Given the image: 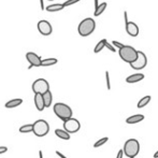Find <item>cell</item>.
Returning a JSON list of instances; mask_svg holds the SVG:
<instances>
[{
  "mask_svg": "<svg viewBox=\"0 0 158 158\" xmlns=\"http://www.w3.org/2000/svg\"><path fill=\"white\" fill-rule=\"evenodd\" d=\"M96 29V22L92 17H87V19H83L81 23L79 24L77 27V31L81 37H88Z\"/></svg>",
  "mask_w": 158,
  "mask_h": 158,
  "instance_id": "obj_1",
  "label": "cell"
},
{
  "mask_svg": "<svg viewBox=\"0 0 158 158\" xmlns=\"http://www.w3.org/2000/svg\"><path fill=\"white\" fill-rule=\"evenodd\" d=\"M53 111L56 114V116L58 118H60L61 121H67V119L72 117V109L66 103L63 102H57L53 106Z\"/></svg>",
  "mask_w": 158,
  "mask_h": 158,
  "instance_id": "obj_2",
  "label": "cell"
},
{
  "mask_svg": "<svg viewBox=\"0 0 158 158\" xmlns=\"http://www.w3.org/2000/svg\"><path fill=\"white\" fill-rule=\"evenodd\" d=\"M140 152V143L135 139H129L127 140L124 144L123 153L128 158H135Z\"/></svg>",
  "mask_w": 158,
  "mask_h": 158,
  "instance_id": "obj_3",
  "label": "cell"
},
{
  "mask_svg": "<svg viewBox=\"0 0 158 158\" xmlns=\"http://www.w3.org/2000/svg\"><path fill=\"white\" fill-rule=\"evenodd\" d=\"M118 54H119V57H121L124 61H126V63H128V64H131L137 59L138 51L131 45H124L123 48L118 50Z\"/></svg>",
  "mask_w": 158,
  "mask_h": 158,
  "instance_id": "obj_4",
  "label": "cell"
},
{
  "mask_svg": "<svg viewBox=\"0 0 158 158\" xmlns=\"http://www.w3.org/2000/svg\"><path fill=\"white\" fill-rule=\"evenodd\" d=\"M48 131H50V125L44 119H38L32 124V132L37 137H44L48 135Z\"/></svg>",
  "mask_w": 158,
  "mask_h": 158,
  "instance_id": "obj_5",
  "label": "cell"
},
{
  "mask_svg": "<svg viewBox=\"0 0 158 158\" xmlns=\"http://www.w3.org/2000/svg\"><path fill=\"white\" fill-rule=\"evenodd\" d=\"M32 92L35 94L43 95L48 90H50V84L46 80L44 79H38L32 83Z\"/></svg>",
  "mask_w": 158,
  "mask_h": 158,
  "instance_id": "obj_6",
  "label": "cell"
},
{
  "mask_svg": "<svg viewBox=\"0 0 158 158\" xmlns=\"http://www.w3.org/2000/svg\"><path fill=\"white\" fill-rule=\"evenodd\" d=\"M129 64H130L131 68L135 69V70H142V69L145 68L146 64H148V57H146V55L144 54L142 51H138L137 59H135L133 63H131Z\"/></svg>",
  "mask_w": 158,
  "mask_h": 158,
  "instance_id": "obj_7",
  "label": "cell"
},
{
  "mask_svg": "<svg viewBox=\"0 0 158 158\" xmlns=\"http://www.w3.org/2000/svg\"><path fill=\"white\" fill-rule=\"evenodd\" d=\"M81 128V123L77 121V118H71L67 119V121L64 122V130L67 131V132L70 135V133H75L80 130Z\"/></svg>",
  "mask_w": 158,
  "mask_h": 158,
  "instance_id": "obj_8",
  "label": "cell"
},
{
  "mask_svg": "<svg viewBox=\"0 0 158 158\" xmlns=\"http://www.w3.org/2000/svg\"><path fill=\"white\" fill-rule=\"evenodd\" d=\"M124 16H125V28L126 31L130 37H138L139 35V27L135 22H128V15L127 12H124Z\"/></svg>",
  "mask_w": 158,
  "mask_h": 158,
  "instance_id": "obj_9",
  "label": "cell"
},
{
  "mask_svg": "<svg viewBox=\"0 0 158 158\" xmlns=\"http://www.w3.org/2000/svg\"><path fill=\"white\" fill-rule=\"evenodd\" d=\"M38 30L42 35H50L53 32V27L50 22L42 19L38 22Z\"/></svg>",
  "mask_w": 158,
  "mask_h": 158,
  "instance_id": "obj_10",
  "label": "cell"
},
{
  "mask_svg": "<svg viewBox=\"0 0 158 158\" xmlns=\"http://www.w3.org/2000/svg\"><path fill=\"white\" fill-rule=\"evenodd\" d=\"M26 59H27V61L30 64L29 67H28V69H31L32 67H41L42 58L39 56V55L35 54V53L28 52L27 54H26Z\"/></svg>",
  "mask_w": 158,
  "mask_h": 158,
  "instance_id": "obj_11",
  "label": "cell"
},
{
  "mask_svg": "<svg viewBox=\"0 0 158 158\" xmlns=\"http://www.w3.org/2000/svg\"><path fill=\"white\" fill-rule=\"evenodd\" d=\"M144 79V74L143 73H135V74H131L129 77H126V82L129 84H135L138 82L142 81Z\"/></svg>",
  "mask_w": 158,
  "mask_h": 158,
  "instance_id": "obj_12",
  "label": "cell"
},
{
  "mask_svg": "<svg viewBox=\"0 0 158 158\" xmlns=\"http://www.w3.org/2000/svg\"><path fill=\"white\" fill-rule=\"evenodd\" d=\"M35 108H37L38 111H43L44 110V101H43V97H42V95L40 94H35Z\"/></svg>",
  "mask_w": 158,
  "mask_h": 158,
  "instance_id": "obj_13",
  "label": "cell"
},
{
  "mask_svg": "<svg viewBox=\"0 0 158 158\" xmlns=\"http://www.w3.org/2000/svg\"><path fill=\"white\" fill-rule=\"evenodd\" d=\"M144 119V115L142 114H135V115H131L129 116L128 118L126 119V123L127 124H138L140 122H142Z\"/></svg>",
  "mask_w": 158,
  "mask_h": 158,
  "instance_id": "obj_14",
  "label": "cell"
},
{
  "mask_svg": "<svg viewBox=\"0 0 158 158\" xmlns=\"http://www.w3.org/2000/svg\"><path fill=\"white\" fill-rule=\"evenodd\" d=\"M42 97H43L44 106H45V108H50L53 102V95H52V93H51V90H48L46 93H44V94L42 95Z\"/></svg>",
  "mask_w": 158,
  "mask_h": 158,
  "instance_id": "obj_15",
  "label": "cell"
},
{
  "mask_svg": "<svg viewBox=\"0 0 158 158\" xmlns=\"http://www.w3.org/2000/svg\"><path fill=\"white\" fill-rule=\"evenodd\" d=\"M23 103V99L21 98H16V99H12L10 101H8L6 103V109H13V108H16V106H21Z\"/></svg>",
  "mask_w": 158,
  "mask_h": 158,
  "instance_id": "obj_16",
  "label": "cell"
},
{
  "mask_svg": "<svg viewBox=\"0 0 158 158\" xmlns=\"http://www.w3.org/2000/svg\"><path fill=\"white\" fill-rule=\"evenodd\" d=\"M64 9V6L61 3H55V4H51V6H45V10L48 12H58L61 11Z\"/></svg>",
  "mask_w": 158,
  "mask_h": 158,
  "instance_id": "obj_17",
  "label": "cell"
},
{
  "mask_svg": "<svg viewBox=\"0 0 158 158\" xmlns=\"http://www.w3.org/2000/svg\"><path fill=\"white\" fill-rule=\"evenodd\" d=\"M55 135L60 138L61 140H70V135L64 129H55Z\"/></svg>",
  "mask_w": 158,
  "mask_h": 158,
  "instance_id": "obj_18",
  "label": "cell"
},
{
  "mask_svg": "<svg viewBox=\"0 0 158 158\" xmlns=\"http://www.w3.org/2000/svg\"><path fill=\"white\" fill-rule=\"evenodd\" d=\"M58 63L57 58H44L41 60V66L42 67H50L53 64H56Z\"/></svg>",
  "mask_w": 158,
  "mask_h": 158,
  "instance_id": "obj_19",
  "label": "cell"
},
{
  "mask_svg": "<svg viewBox=\"0 0 158 158\" xmlns=\"http://www.w3.org/2000/svg\"><path fill=\"white\" fill-rule=\"evenodd\" d=\"M106 6H108V3H106V2H102V3H100L99 6H98V8L95 9V12H94L95 16H99V15H101L102 13L106 11Z\"/></svg>",
  "mask_w": 158,
  "mask_h": 158,
  "instance_id": "obj_20",
  "label": "cell"
},
{
  "mask_svg": "<svg viewBox=\"0 0 158 158\" xmlns=\"http://www.w3.org/2000/svg\"><path fill=\"white\" fill-rule=\"evenodd\" d=\"M151 101V96H145V97H143L142 99H140V101L138 102V109H142L144 108L145 106H148V103H150Z\"/></svg>",
  "mask_w": 158,
  "mask_h": 158,
  "instance_id": "obj_21",
  "label": "cell"
},
{
  "mask_svg": "<svg viewBox=\"0 0 158 158\" xmlns=\"http://www.w3.org/2000/svg\"><path fill=\"white\" fill-rule=\"evenodd\" d=\"M106 39H102V40H100V41L97 43V45L95 46L94 52L96 53V54H98V53H100L102 50H103L104 48H106V46H104V43H106Z\"/></svg>",
  "mask_w": 158,
  "mask_h": 158,
  "instance_id": "obj_22",
  "label": "cell"
},
{
  "mask_svg": "<svg viewBox=\"0 0 158 158\" xmlns=\"http://www.w3.org/2000/svg\"><path fill=\"white\" fill-rule=\"evenodd\" d=\"M19 132L22 133H28L32 132V124H27V125H24L19 128Z\"/></svg>",
  "mask_w": 158,
  "mask_h": 158,
  "instance_id": "obj_23",
  "label": "cell"
},
{
  "mask_svg": "<svg viewBox=\"0 0 158 158\" xmlns=\"http://www.w3.org/2000/svg\"><path fill=\"white\" fill-rule=\"evenodd\" d=\"M108 140H109V138L108 137H104V138H101L100 140H98L97 142L94 144V148H100V146H102V145H104V144L108 142Z\"/></svg>",
  "mask_w": 158,
  "mask_h": 158,
  "instance_id": "obj_24",
  "label": "cell"
},
{
  "mask_svg": "<svg viewBox=\"0 0 158 158\" xmlns=\"http://www.w3.org/2000/svg\"><path fill=\"white\" fill-rule=\"evenodd\" d=\"M79 1H81V0H67L66 2H64L63 3V6H64V8H66V6H72V4L77 3Z\"/></svg>",
  "mask_w": 158,
  "mask_h": 158,
  "instance_id": "obj_25",
  "label": "cell"
},
{
  "mask_svg": "<svg viewBox=\"0 0 158 158\" xmlns=\"http://www.w3.org/2000/svg\"><path fill=\"white\" fill-rule=\"evenodd\" d=\"M104 46H106V48H109V50L111 51V52H113V53H115L116 52V48H114V46L112 45V44H110L108 42V40H106V43H104Z\"/></svg>",
  "mask_w": 158,
  "mask_h": 158,
  "instance_id": "obj_26",
  "label": "cell"
},
{
  "mask_svg": "<svg viewBox=\"0 0 158 158\" xmlns=\"http://www.w3.org/2000/svg\"><path fill=\"white\" fill-rule=\"evenodd\" d=\"M106 88L110 90L111 83H110V74H109V71H106Z\"/></svg>",
  "mask_w": 158,
  "mask_h": 158,
  "instance_id": "obj_27",
  "label": "cell"
},
{
  "mask_svg": "<svg viewBox=\"0 0 158 158\" xmlns=\"http://www.w3.org/2000/svg\"><path fill=\"white\" fill-rule=\"evenodd\" d=\"M112 45L114 46V48H117V50H119V48H123L125 44H122V43H119V42H117V41H113L112 42Z\"/></svg>",
  "mask_w": 158,
  "mask_h": 158,
  "instance_id": "obj_28",
  "label": "cell"
},
{
  "mask_svg": "<svg viewBox=\"0 0 158 158\" xmlns=\"http://www.w3.org/2000/svg\"><path fill=\"white\" fill-rule=\"evenodd\" d=\"M8 152V148L6 146H0V155L4 154V153Z\"/></svg>",
  "mask_w": 158,
  "mask_h": 158,
  "instance_id": "obj_29",
  "label": "cell"
},
{
  "mask_svg": "<svg viewBox=\"0 0 158 158\" xmlns=\"http://www.w3.org/2000/svg\"><path fill=\"white\" fill-rule=\"evenodd\" d=\"M124 157V153H123V150H119L118 153L116 155V158H123Z\"/></svg>",
  "mask_w": 158,
  "mask_h": 158,
  "instance_id": "obj_30",
  "label": "cell"
},
{
  "mask_svg": "<svg viewBox=\"0 0 158 158\" xmlns=\"http://www.w3.org/2000/svg\"><path fill=\"white\" fill-rule=\"evenodd\" d=\"M56 155H57V156H59L60 158H67L64 154H61V153L59 152V151H56Z\"/></svg>",
  "mask_w": 158,
  "mask_h": 158,
  "instance_id": "obj_31",
  "label": "cell"
},
{
  "mask_svg": "<svg viewBox=\"0 0 158 158\" xmlns=\"http://www.w3.org/2000/svg\"><path fill=\"white\" fill-rule=\"evenodd\" d=\"M40 6H41V10L44 11V0H40Z\"/></svg>",
  "mask_w": 158,
  "mask_h": 158,
  "instance_id": "obj_32",
  "label": "cell"
},
{
  "mask_svg": "<svg viewBox=\"0 0 158 158\" xmlns=\"http://www.w3.org/2000/svg\"><path fill=\"white\" fill-rule=\"evenodd\" d=\"M98 6H99V3H98V0H95V9H97Z\"/></svg>",
  "mask_w": 158,
  "mask_h": 158,
  "instance_id": "obj_33",
  "label": "cell"
},
{
  "mask_svg": "<svg viewBox=\"0 0 158 158\" xmlns=\"http://www.w3.org/2000/svg\"><path fill=\"white\" fill-rule=\"evenodd\" d=\"M39 157L43 158V153H42V151H39Z\"/></svg>",
  "mask_w": 158,
  "mask_h": 158,
  "instance_id": "obj_34",
  "label": "cell"
},
{
  "mask_svg": "<svg viewBox=\"0 0 158 158\" xmlns=\"http://www.w3.org/2000/svg\"><path fill=\"white\" fill-rule=\"evenodd\" d=\"M154 158H158V151L154 154Z\"/></svg>",
  "mask_w": 158,
  "mask_h": 158,
  "instance_id": "obj_35",
  "label": "cell"
},
{
  "mask_svg": "<svg viewBox=\"0 0 158 158\" xmlns=\"http://www.w3.org/2000/svg\"><path fill=\"white\" fill-rule=\"evenodd\" d=\"M50 1H53V0H50Z\"/></svg>",
  "mask_w": 158,
  "mask_h": 158,
  "instance_id": "obj_36",
  "label": "cell"
}]
</instances>
